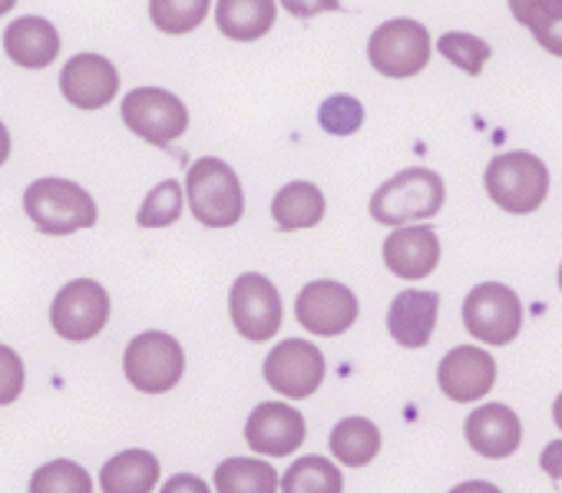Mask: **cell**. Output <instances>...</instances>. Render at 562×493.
<instances>
[{"instance_id":"cell-1","label":"cell","mask_w":562,"mask_h":493,"mask_svg":"<svg viewBox=\"0 0 562 493\" xmlns=\"http://www.w3.org/2000/svg\"><path fill=\"white\" fill-rule=\"evenodd\" d=\"M182 192L192 215L209 228H232L245 212V195L235 169L215 156H202L189 166Z\"/></svg>"},{"instance_id":"cell-2","label":"cell","mask_w":562,"mask_h":493,"mask_svg":"<svg viewBox=\"0 0 562 493\" xmlns=\"http://www.w3.org/2000/svg\"><path fill=\"white\" fill-rule=\"evenodd\" d=\"M24 212L44 235H70L97 225L93 195L70 179H37L24 192Z\"/></svg>"},{"instance_id":"cell-3","label":"cell","mask_w":562,"mask_h":493,"mask_svg":"<svg viewBox=\"0 0 562 493\" xmlns=\"http://www.w3.org/2000/svg\"><path fill=\"white\" fill-rule=\"evenodd\" d=\"M443 179L434 169L411 166L387 179L374 199H371V215L381 225H407L420 219H434L443 205Z\"/></svg>"},{"instance_id":"cell-4","label":"cell","mask_w":562,"mask_h":493,"mask_svg":"<svg viewBox=\"0 0 562 493\" xmlns=\"http://www.w3.org/2000/svg\"><path fill=\"white\" fill-rule=\"evenodd\" d=\"M483 182H486L490 199L513 215L536 212L549 192V172H546L542 159L532 153H522V149L493 156Z\"/></svg>"},{"instance_id":"cell-5","label":"cell","mask_w":562,"mask_h":493,"mask_svg":"<svg viewBox=\"0 0 562 493\" xmlns=\"http://www.w3.org/2000/svg\"><path fill=\"white\" fill-rule=\"evenodd\" d=\"M123 371L136 391L166 394L179 384V378L186 371V351L166 332H143L130 341Z\"/></svg>"},{"instance_id":"cell-6","label":"cell","mask_w":562,"mask_h":493,"mask_svg":"<svg viewBox=\"0 0 562 493\" xmlns=\"http://www.w3.org/2000/svg\"><path fill=\"white\" fill-rule=\"evenodd\" d=\"M368 60L384 77H414L430 60V34L411 18L381 24L368 41Z\"/></svg>"},{"instance_id":"cell-7","label":"cell","mask_w":562,"mask_h":493,"mask_svg":"<svg viewBox=\"0 0 562 493\" xmlns=\"http://www.w3.org/2000/svg\"><path fill=\"white\" fill-rule=\"evenodd\" d=\"M463 325L483 345H509L522 328V305L519 295L499 282L476 285L463 302Z\"/></svg>"},{"instance_id":"cell-8","label":"cell","mask_w":562,"mask_h":493,"mask_svg":"<svg viewBox=\"0 0 562 493\" xmlns=\"http://www.w3.org/2000/svg\"><path fill=\"white\" fill-rule=\"evenodd\" d=\"M106 322H110V295L93 279L67 282L50 305V325L64 341H90L106 328Z\"/></svg>"},{"instance_id":"cell-9","label":"cell","mask_w":562,"mask_h":493,"mask_svg":"<svg viewBox=\"0 0 562 493\" xmlns=\"http://www.w3.org/2000/svg\"><path fill=\"white\" fill-rule=\"evenodd\" d=\"M120 113H123V123L153 146H166L189 130L186 103L176 93L159 90V87H139L126 93Z\"/></svg>"},{"instance_id":"cell-10","label":"cell","mask_w":562,"mask_h":493,"mask_svg":"<svg viewBox=\"0 0 562 493\" xmlns=\"http://www.w3.org/2000/svg\"><path fill=\"white\" fill-rule=\"evenodd\" d=\"M228 312L245 341H268L281 328V295L258 272H245L232 282Z\"/></svg>"},{"instance_id":"cell-11","label":"cell","mask_w":562,"mask_h":493,"mask_svg":"<svg viewBox=\"0 0 562 493\" xmlns=\"http://www.w3.org/2000/svg\"><path fill=\"white\" fill-rule=\"evenodd\" d=\"M265 381L292 401L312 397L325 381V358L312 341L289 338L265 358Z\"/></svg>"},{"instance_id":"cell-12","label":"cell","mask_w":562,"mask_h":493,"mask_svg":"<svg viewBox=\"0 0 562 493\" xmlns=\"http://www.w3.org/2000/svg\"><path fill=\"white\" fill-rule=\"evenodd\" d=\"M295 318L312 335L335 338V335L348 332L358 322V299L341 282H331V279L308 282L302 289L299 302H295Z\"/></svg>"},{"instance_id":"cell-13","label":"cell","mask_w":562,"mask_h":493,"mask_svg":"<svg viewBox=\"0 0 562 493\" xmlns=\"http://www.w3.org/2000/svg\"><path fill=\"white\" fill-rule=\"evenodd\" d=\"M245 440L261 457H292L305 444V417L292 404H258L245 421Z\"/></svg>"},{"instance_id":"cell-14","label":"cell","mask_w":562,"mask_h":493,"mask_svg":"<svg viewBox=\"0 0 562 493\" xmlns=\"http://www.w3.org/2000/svg\"><path fill=\"white\" fill-rule=\"evenodd\" d=\"M437 381H440V391L450 401L473 404V401H480V397H486L493 391V384H496V361L483 348L460 345V348L443 355V361L437 368Z\"/></svg>"},{"instance_id":"cell-15","label":"cell","mask_w":562,"mask_h":493,"mask_svg":"<svg viewBox=\"0 0 562 493\" xmlns=\"http://www.w3.org/2000/svg\"><path fill=\"white\" fill-rule=\"evenodd\" d=\"M120 90L116 67L100 54H77L60 70V93L77 110H103Z\"/></svg>"},{"instance_id":"cell-16","label":"cell","mask_w":562,"mask_h":493,"mask_svg":"<svg viewBox=\"0 0 562 493\" xmlns=\"http://www.w3.org/2000/svg\"><path fill=\"white\" fill-rule=\"evenodd\" d=\"M463 430H467V444L486 460L513 457L522 440V424H519L516 411L506 404H480L467 417Z\"/></svg>"},{"instance_id":"cell-17","label":"cell","mask_w":562,"mask_h":493,"mask_svg":"<svg viewBox=\"0 0 562 493\" xmlns=\"http://www.w3.org/2000/svg\"><path fill=\"white\" fill-rule=\"evenodd\" d=\"M440 262V238L430 225H407L387 235L384 266L397 279H427Z\"/></svg>"},{"instance_id":"cell-18","label":"cell","mask_w":562,"mask_h":493,"mask_svg":"<svg viewBox=\"0 0 562 493\" xmlns=\"http://www.w3.org/2000/svg\"><path fill=\"white\" fill-rule=\"evenodd\" d=\"M437 312H440V295L437 292H401L391 302L387 312V332L401 348H424L434 335L437 325Z\"/></svg>"},{"instance_id":"cell-19","label":"cell","mask_w":562,"mask_h":493,"mask_svg":"<svg viewBox=\"0 0 562 493\" xmlns=\"http://www.w3.org/2000/svg\"><path fill=\"white\" fill-rule=\"evenodd\" d=\"M4 51L18 67L27 70H44L57 60L60 54V34L50 21L44 18H21L8 27L4 34Z\"/></svg>"},{"instance_id":"cell-20","label":"cell","mask_w":562,"mask_h":493,"mask_svg":"<svg viewBox=\"0 0 562 493\" xmlns=\"http://www.w3.org/2000/svg\"><path fill=\"white\" fill-rule=\"evenodd\" d=\"M271 219L281 232L312 228L325 219V195L315 182H289L271 199Z\"/></svg>"},{"instance_id":"cell-21","label":"cell","mask_w":562,"mask_h":493,"mask_svg":"<svg viewBox=\"0 0 562 493\" xmlns=\"http://www.w3.org/2000/svg\"><path fill=\"white\" fill-rule=\"evenodd\" d=\"M159 483V460L149 450H123L110 457L100 473L103 493H153Z\"/></svg>"},{"instance_id":"cell-22","label":"cell","mask_w":562,"mask_h":493,"mask_svg":"<svg viewBox=\"0 0 562 493\" xmlns=\"http://www.w3.org/2000/svg\"><path fill=\"white\" fill-rule=\"evenodd\" d=\"M215 24L228 41H258L274 24L271 0H218Z\"/></svg>"},{"instance_id":"cell-23","label":"cell","mask_w":562,"mask_h":493,"mask_svg":"<svg viewBox=\"0 0 562 493\" xmlns=\"http://www.w3.org/2000/svg\"><path fill=\"white\" fill-rule=\"evenodd\" d=\"M215 493H278V473L268 460L225 457L215 467Z\"/></svg>"},{"instance_id":"cell-24","label":"cell","mask_w":562,"mask_h":493,"mask_svg":"<svg viewBox=\"0 0 562 493\" xmlns=\"http://www.w3.org/2000/svg\"><path fill=\"white\" fill-rule=\"evenodd\" d=\"M381 450V430L368 417H345L331 430V453L348 467H364Z\"/></svg>"},{"instance_id":"cell-25","label":"cell","mask_w":562,"mask_h":493,"mask_svg":"<svg viewBox=\"0 0 562 493\" xmlns=\"http://www.w3.org/2000/svg\"><path fill=\"white\" fill-rule=\"evenodd\" d=\"M513 18L526 24L539 47L562 57V0H513Z\"/></svg>"},{"instance_id":"cell-26","label":"cell","mask_w":562,"mask_h":493,"mask_svg":"<svg viewBox=\"0 0 562 493\" xmlns=\"http://www.w3.org/2000/svg\"><path fill=\"white\" fill-rule=\"evenodd\" d=\"M281 490L285 493H341L345 477L328 457L312 453V457H299L285 470V477H281Z\"/></svg>"},{"instance_id":"cell-27","label":"cell","mask_w":562,"mask_h":493,"mask_svg":"<svg viewBox=\"0 0 562 493\" xmlns=\"http://www.w3.org/2000/svg\"><path fill=\"white\" fill-rule=\"evenodd\" d=\"M31 493H93V480L77 460H50L34 470Z\"/></svg>"},{"instance_id":"cell-28","label":"cell","mask_w":562,"mask_h":493,"mask_svg":"<svg viewBox=\"0 0 562 493\" xmlns=\"http://www.w3.org/2000/svg\"><path fill=\"white\" fill-rule=\"evenodd\" d=\"M209 0H153L149 18L162 34H189L209 18Z\"/></svg>"},{"instance_id":"cell-29","label":"cell","mask_w":562,"mask_h":493,"mask_svg":"<svg viewBox=\"0 0 562 493\" xmlns=\"http://www.w3.org/2000/svg\"><path fill=\"white\" fill-rule=\"evenodd\" d=\"M182 199H186L182 186H179L176 179H166V182H159V186L146 195V202L139 205L136 222H139L143 228H166V225H172V222L182 215Z\"/></svg>"},{"instance_id":"cell-30","label":"cell","mask_w":562,"mask_h":493,"mask_svg":"<svg viewBox=\"0 0 562 493\" xmlns=\"http://www.w3.org/2000/svg\"><path fill=\"white\" fill-rule=\"evenodd\" d=\"M437 51H440L453 67H460V70L470 74V77H476V74L483 70V64L490 60V44L480 41V37H473V34H443L440 44H437Z\"/></svg>"},{"instance_id":"cell-31","label":"cell","mask_w":562,"mask_h":493,"mask_svg":"<svg viewBox=\"0 0 562 493\" xmlns=\"http://www.w3.org/2000/svg\"><path fill=\"white\" fill-rule=\"evenodd\" d=\"M318 123H322V130H328L331 136H351V133H358L361 123H364V107H361L355 97H345V93H341V97H331V100L322 103Z\"/></svg>"},{"instance_id":"cell-32","label":"cell","mask_w":562,"mask_h":493,"mask_svg":"<svg viewBox=\"0 0 562 493\" xmlns=\"http://www.w3.org/2000/svg\"><path fill=\"white\" fill-rule=\"evenodd\" d=\"M24 391V361L14 348L0 345V407H8Z\"/></svg>"},{"instance_id":"cell-33","label":"cell","mask_w":562,"mask_h":493,"mask_svg":"<svg viewBox=\"0 0 562 493\" xmlns=\"http://www.w3.org/2000/svg\"><path fill=\"white\" fill-rule=\"evenodd\" d=\"M162 493H212L209 483L195 473H176L162 483Z\"/></svg>"},{"instance_id":"cell-34","label":"cell","mask_w":562,"mask_h":493,"mask_svg":"<svg viewBox=\"0 0 562 493\" xmlns=\"http://www.w3.org/2000/svg\"><path fill=\"white\" fill-rule=\"evenodd\" d=\"M539 463H542V470H546L552 480H562V440L546 444L542 453H539Z\"/></svg>"},{"instance_id":"cell-35","label":"cell","mask_w":562,"mask_h":493,"mask_svg":"<svg viewBox=\"0 0 562 493\" xmlns=\"http://www.w3.org/2000/svg\"><path fill=\"white\" fill-rule=\"evenodd\" d=\"M450 493H503V490H499V486H493V483H486V480H470V483L453 486Z\"/></svg>"},{"instance_id":"cell-36","label":"cell","mask_w":562,"mask_h":493,"mask_svg":"<svg viewBox=\"0 0 562 493\" xmlns=\"http://www.w3.org/2000/svg\"><path fill=\"white\" fill-rule=\"evenodd\" d=\"M8 156H11V133H8L4 123H0V166L8 163Z\"/></svg>"},{"instance_id":"cell-37","label":"cell","mask_w":562,"mask_h":493,"mask_svg":"<svg viewBox=\"0 0 562 493\" xmlns=\"http://www.w3.org/2000/svg\"><path fill=\"white\" fill-rule=\"evenodd\" d=\"M552 421H555V427L562 430V394H559L555 404H552Z\"/></svg>"},{"instance_id":"cell-38","label":"cell","mask_w":562,"mask_h":493,"mask_svg":"<svg viewBox=\"0 0 562 493\" xmlns=\"http://www.w3.org/2000/svg\"><path fill=\"white\" fill-rule=\"evenodd\" d=\"M11 8H14V4H8V0H4V4H0V14H8Z\"/></svg>"},{"instance_id":"cell-39","label":"cell","mask_w":562,"mask_h":493,"mask_svg":"<svg viewBox=\"0 0 562 493\" xmlns=\"http://www.w3.org/2000/svg\"><path fill=\"white\" fill-rule=\"evenodd\" d=\"M559 289H562V266H559Z\"/></svg>"}]
</instances>
